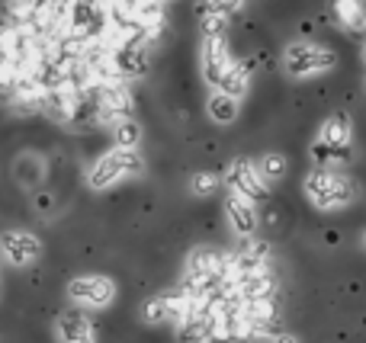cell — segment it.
<instances>
[{
  "label": "cell",
  "instance_id": "cell-1",
  "mask_svg": "<svg viewBox=\"0 0 366 343\" xmlns=\"http://www.w3.org/2000/svg\"><path fill=\"white\" fill-rule=\"evenodd\" d=\"M305 199L315 205L318 212H337L347 209L350 203H357L360 196V186L341 170H331V167H315V170L305 173L302 180Z\"/></svg>",
  "mask_w": 366,
  "mask_h": 343
},
{
  "label": "cell",
  "instance_id": "cell-2",
  "mask_svg": "<svg viewBox=\"0 0 366 343\" xmlns=\"http://www.w3.org/2000/svg\"><path fill=\"white\" fill-rule=\"evenodd\" d=\"M145 170V160L139 158V151H126V148H113L103 158H97V164L87 170V186L90 190H109V186L122 183V180L135 177Z\"/></svg>",
  "mask_w": 366,
  "mask_h": 343
},
{
  "label": "cell",
  "instance_id": "cell-3",
  "mask_svg": "<svg viewBox=\"0 0 366 343\" xmlns=\"http://www.w3.org/2000/svg\"><path fill=\"white\" fill-rule=\"evenodd\" d=\"M337 64V55L325 45H315V42H292L286 45L283 51V68L290 77L296 81H305V77H315V74H325Z\"/></svg>",
  "mask_w": 366,
  "mask_h": 343
},
{
  "label": "cell",
  "instance_id": "cell-4",
  "mask_svg": "<svg viewBox=\"0 0 366 343\" xmlns=\"http://www.w3.org/2000/svg\"><path fill=\"white\" fill-rule=\"evenodd\" d=\"M64 292H68V299L74 302L77 308H84V312H103V308H109L116 302L119 289L103 273H84V276H74Z\"/></svg>",
  "mask_w": 366,
  "mask_h": 343
},
{
  "label": "cell",
  "instance_id": "cell-5",
  "mask_svg": "<svg viewBox=\"0 0 366 343\" xmlns=\"http://www.w3.org/2000/svg\"><path fill=\"white\" fill-rule=\"evenodd\" d=\"M42 257V241L26 228H10L0 235V260L13 270H26L39 263Z\"/></svg>",
  "mask_w": 366,
  "mask_h": 343
},
{
  "label": "cell",
  "instance_id": "cell-6",
  "mask_svg": "<svg viewBox=\"0 0 366 343\" xmlns=\"http://www.w3.org/2000/svg\"><path fill=\"white\" fill-rule=\"evenodd\" d=\"M225 183H228V193H238L241 199H247V203H254V205L270 199V186L260 180L254 160H247V158H234L232 164H228Z\"/></svg>",
  "mask_w": 366,
  "mask_h": 343
},
{
  "label": "cell",
  "instance_id": "cell-7",
  "mask_svg": "<svg viewBox=\"0 0 366 343\" xmlns=\"http://www.w3.org/2000/svg\"><path fill=\"white\" fill-rule=\"evenodd\" d=\"M225 218H228V228L247 241V237H257V228H260V215H257V205L241 199L238 193H228L225 196Z\"/></svg>",
  "mask_w": 366,
  "mask_h": 343
},
{
  "label": "cell",
  "instance_id": "cell-8",
  "mask_svg": "<svg viewBox=\"0 0 366 343\" xmlns=\"http://www.w3.org/2000/svg\"><path fill=\"white\" fill-rule=\"evenodd\" d=\"M55 337L58 343H97V327L84 312L71 308L55 318Z\"/></svg>",
  "mask_w": 366,
  "mask_h": 343
},
{
  "label": "cell",
  "instance_id": "cell-9",
  "mask_svg": "<svg viewBox=\"0 0 366 343\" xmlns=\"http://www.w3.org/2000/svg\"><path fill=\"white\" fill-rule=\"evenodd\" d=\"M228 61H232V55H228V42L225 36H212V32H202V77H206L209 83H219L222 71L228 68Z\"/></svg>",
  "mask_w": 366,
  "mask_h": 343
},
{
  "label": "cell",
  "instance_id": "cell-10",
  "mask_svg": "<svg viewBox=\"0 0 366 343\" xmlns=\"http://www.w3.org/2000/svg\"><path fill=\"white\" fill-rule=\"evenodd\" d=\"M322 145L335 148V151H347V148H354L350 141H354V122H350L347 113H331L328 119L322 122V128H318V138Z\"/></svg>",
  "mask_w": 366,
  "mask_h": 343
},
{
  "label": "cell",
  "instance_id": "cell-11",
  "mask_svg": "<svg viewBox=\"0 0 366 343\" xmlns=\"http://www.w3.org/2000/svg\"><path fill=\"white\" fill-rule=\"evenodd\" d=\"M247 87H251V74H247V68L241 61H228V68L222 71V77H219V83H215V90L219 93H228V96H234V100H241V96L247 93Z\"/></svg>",
  "mask_w": 366,
  "mask_h": 343
},
{
  "label": "cell",
  "instance_id": "cell-12",
  "mask_svg": "<svg viewBox=\"0 0 366 343\" xmlns=\"http://www.w3.org/2000/svg\"><path fill=\"white\" fill-rule=\"evenodd\" d=\"M206 113H209V119L219 122V126H232V122L238 119L241 106H238V100H234V96L212 90V96L206 100Z\"/></svg>",
  "mask_w": 366,
  "mask_h": 343
},
{
  "label": "cell",
  "instance_id": "cell-13",
  "mask_svg": "<svg viewBox=\"0 0 366 343\" xmlns=\"http://www.w3.org/2000/svg\"><path fill=\"white\" fill-rule=\"evenodd\" d=\"M335 16L347 32L366 29V0H335Z\"/></svg>",
  "mask_w": 366,
  "mask_h": 343
},
{
  "label": "cell",
  "instance_id": "cell-14",
  "mask_svg": "<svg viewBox=\"0 0 366 343\" xmlns=\"http://www.w3.org/2000/svg\"><path fill=\"white\" fill-rule=\"evenodd\" d=\"M113 141L116 148H126V151H135L142 145V126L135 119H119L113 122Z\"/></svg>",
  "mask_w": 366,
  "mask_h": 343
},
{
  "label": "cell",
  "instance_id": "cell-15",
  "mask_svg": "<svg viewBox=\"0 0 366 343\" xmlns=\"http://www.w3.org/2000/svg\"><path fill=\"white\" fill-rule=\"evenodd\" d=\"M254 167H257L260 180H264L267 186H270V183H280V180L286 177V170H290V164H286L283 154H264V158H260Z\"/></svg>",
  "mask_w": 366,
  "mask_h": 343
},
{
  "label": "cell",
  "instance_id": "cell-16",
  "mask_svg": "<svg viewBox=\"0 0 366 343\" xmlns=\"http://www.w3.org/2000/svg\"><path fill=\"white\" fill-rule=\"evenodd\" d=\"M129 109H132V100H129L126 90H107V96H103V116L116 113V122H119V119H129Z\"/></svg>",
  "mask_w": 366,
  "mask_h": 343
},
{
  "label": "cell",
  "instance_id": "cell-17",
  "mask_svg": "<svg viewBox=\"0 0 366 343\" xmlns=\"http://www.w3.org/2000/svg\"><path fill=\"white\" fill-rule=\"evenodd\" d=\"M219 186H222V180L212 170H196L189 177V193L193 196H212V193H219Z\"/></svg>",
  "mask_w": 366,
  "mask_h": 343
},
{
  "label": "cell",
  "instance_id": "cell-18",
  "mask_svg": "<svg viewBox=\"0 0 366 343\" xmlns=\"http://www.w3.org/2000/svg\"><path fill=\"white\" fill-rule=\"evenodd\" d=\"M135 13H139V19L158 23V19H161V4H158V0H139V4H135Z\"/></svg>",
  "mask_w": 366,
  "mask_h": 343
},
{
  "label": "cell",
  "instance_id": "cell-19",
  "mask_svg": "<svg viewBox=\"0 0 366 343\" xmlns=\"http://www.w3.org/2000/svg\"><path fill=\"white\" fill-rule=\"evenodd\" d=\"M206 4H209V10H212V13L228 16L232 10H238V6H241V0H206Z\"/></svg>",
  "mask_w": 366,
  "mask_h": 343
},
{
  "label": "cell",
  "instance_id": "cell-20",
  "mask_svg": "<svg viewBox=\"0 0 366 343\" xmlns=\"http://www.w3.org/2000/svg\"><path fill=\"white\" fill-rule=\"evenodd\" d=\"M270 343H299L296 334H286V331H280V334H273Z\"/></svg>",
  "mask_w": 366,
  "mask_h": 343
},
{
  "label": "cell",
  "instance_id": "cell-21",
  "mask_svg": "<svg viewBox=\"0 0 366 343\" xmlns=\"http://www.w3.org/2000/svg\"><path fill=\"white\" fill-rule=\"evenodd\" d=\"M360 247L366 250V231H363V235H360Z\"/></svg>",
  "mask_w": 366,
  "mask_h": 343
},
{
  "label": "cell",
  "instance_id": "cell-22",
  "mask_svg": "<svg viewBox=\"0 0 366 343\" xmlns=\"http://www.w3.org/2000/svg\"><path fill=\"white\" fill-rule=\"evenodd\" d=\"M363 61H366V45H363Z\"/></svg>",
  "mask_w": 366,
  "mask_h": 343
}]
</instances>
